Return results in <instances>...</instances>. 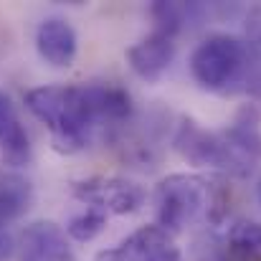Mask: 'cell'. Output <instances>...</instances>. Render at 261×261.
I'll use <instances>...</instances> for the list:
<instances>
[{"instance_id":"obj_13","label":"cell","mask_w":261,"mask_h":261,"mask_svg":"<svg viewBox=\"0 0 261 261\" xmlns=\"http://www.w3.org/2000/svg\"><path fill=\"white\" fill-rule=\"evenodd\" d=\"M223 241L233 249L261 254V221H233L226 228Z\"/></svg>"},{"instance_id":"obj_14","label":"cell","mask_w":261,"mask_h":261,"mask_svg":"<svg viewBox=\"0 0 261 261\" xmlns=\"http://www.w3.org/2000/svg\"><path fill=\"white\" fill-rule=\"evenodd\" d=\"M246 43L261 54V5H254L246 15Z\"/></svg>"},{"instance_id":"obj_4","label":"cell","mask_w":261,"mask_h":261,"mask_svg":"<svg viewBox=\"0 0 261 261\" xmlns=\"http://www.w3.org/2000/svg\"><path fill=\"white\" fill-rule=\"evenodd\" d=\"M261 59L244 38L228 33H213L195 46L190 54V74L208 91L216 94H244L251 69Z\"/></svg>"},{"instance_id":"obj_8","label":"cell","mask_w":261,"mask_h":261,"mask_svg":"<svg viewBox=\"0 0 261 261\" xmlns=\"http://www.w3.org/2000/svg\"><path fill=\"white\" fill-rule=\"evenodd\" d=\"M18 261H74L66 231L54 221L25 226L18 244Z\"/></svg>"},{"instance_id":"obj_3","label":"cell","mask_w":261,"mask_h":261,"mask_svg":"<svg viewBox=\"0 0 261 261\" xmlns=\"http://www.w3.org/2000/svg\"><path fill=\"white\" fill-rule=\"evenodd\" d=\"M226 190L221 182L203 175L175 173L160 180L155 190L158 226L168 233H180L195 223H218L226 216Z\"/></svg>"},{"instance_id":"obj_6","label":"cell","mask_w":261,"mask_h":261,"mask_svg":"<svg viewBox=\"0 0 261 261\" xmlns=\"http://www.w3.org/2000/svg\"><path fill=\"white\" fill-rule=\"evenodd\" d=\"M94 261H182L173 233L160 226H142L122 244L99 251Z\"/></svg>"},{"instance_id":"obj_15","label":"cell","mask_w":261,"mask_h":261,"mask_svg":"<svg viewBox=\"0 0 261 261\" xmlns=\"http://www.w3.org/2000/svg\"><path fill=\"white\" fill-rule=\"evenodd\" d=\"M211 261H261V254H251V251H241L228 246L226 241H221V246L213 251Z\"/></svg>"},{"instance_id":"obj_11","label":"cell","mask_w":261,"mask_h":261,"mask_svg":"<svg viewBox=\"0 0 261 261\" xmlns=\"http://www.w3.org/2000/svg\"><path fill=\"white\" fill-rule=\"evenodd\" d=\"M33 200V188L20 175H0V226L20 218Z\"/></svg>"},{"instance_id":"obj_5","label":"cell","mask_w":261,"mask_h":261,"mask_svg":"<svg viewBox=\"0 0 261 261\" xmlns=\"http://www.w3.org/2000/svg\"><path fill=\"white\" fill-rule=\"evenodd\" d=\"M71 193L76 200H82L87 208L99 211L104 216H129L137 213L145 205V188L127 180V177H104L94 175L87 180H76L71 185Z\"/></svg>"},{"instance_id":"obj_10","label":"cell","mask_w":261,"mask_h":261,"mask_svg":"<svg viewBox=\"0 0 261 261\" xmlns=\"http://www.w3.org/2000/svg\"><path fill=\"white\" fill-rule=\"evenodd\" d=\"M0 155L13 168H23L31 160L28 132H25L10 96L3 91H0Z\"/></svg>"},{"instance_id":"obj_12","label":"cell","mask_w":261,"mask_h":261,"mask_svg":"<svg viewBox=\"0 0 261 261\" xmlns=\"http://www.w3.org/2000/svg\"><path fill=\"white\" fill-rule=\"evenodd\" d=\"M107 218H109V216H104V213H99V211L84 208L82 213H76V216L69 218V223H66V236H71V239L79 241V244H87V241L96 239V236L104 231Z\"/></svg>"},{"instance_id":"obj_2","label":"cell","mask_w":261,"mask_h":261,"mask_svg":"<svg viewBox=\"0 0 261 261\" xmlns=\"http://www.w3.org/2000/svg\"><path fill=\"white\" fill-rule=\"evenodd\" d=\"M259 124L261 114L254 104L244 107L226 129H205L195 119H180L173 145L190 165L246 177L261 163Z\"/></svg>"},{"instance_id":"obj_18","label":"cell","mask_w":261,"mask_h":261,"mask_svg":"<svg viewBox=\"0 0 261 261\" xmlns=\"http://www.w3.org/2000/svg\"><path fill=\"white\" fill-rule=\"evenodd\" d=\"M256 195H259V200H261V180H259V185H256Z\"/></svg>"},{"instance_id":"obj_7","label":"cell","mask_w":261,"mask_h":261,"mask_svg":"<svg viewBox=\"0 0 261 261\" xmlns=\"http://www.w3.org/2000/svg\"><path fill=\"white\" fill-rule=\"evenodd\" d=\"M175 59V33L165 28H155L150 36L137 41L135 46L127 48V64L129 69L145 79V82H158L173 64Z\"/></svg>"},{"instance_id":"obj_17","label":"cell","mask_w":261,"mask_h":261,"mask_svg":"<svg viewBox=\"0 0 261 261\" xmlns=\"http://www.w3.org/2000/svg\"><path fill=\"white\" fill-rule=\"evenodd\" d=\"M10 251H13V241H10L8 231L0 226V261L8 259V256H10Z\"/></svg>"},{"instance_id":"obj_9","label":"cell","mask_w":261,"mask_h":261,"mask_svg":"<svg viewBox=\"0 0 261 261\" xmlns=\"http://www.w3.org/2000/svg\"><path fill=\"white\" fill-rule=\"evenodd\" d=\"M76 46H79L76 43V31L64 18H46L36 31L38 56L46 64L56 66V69L71 66V61L76 56Z\"/></svg>"},{"instance_id":"obj_16","label":"cell","mask_w":261,"mask_h":261,"mask_svg":"<svg viewBox=\"0 0 261 261\" xmlns=\"http://www.w3.org/2000/svg\"><path fill=\"white\" fill-rule=\"evenodd\" d=\"M244 94H246L251 101H259L261 104V59L256 61V66L251 69V76H249V82H246Z\"/></svg>"},{"instance_id":"obj_1","label":"cell","mask_w":261,"mask_h":261,"mask_svg":"<svg viewBox=\"0 0 261 261\" xmlns=\"http://www.w3.org/2000/svg\"><path fill=\"white\" fill-rule=\"evenodd\" d=\"M25 107L48 127L59 152H79L96 132L132 117V99L127 89L109 82L31 89L25 94Z\"/></svg>"}]
</instances>
